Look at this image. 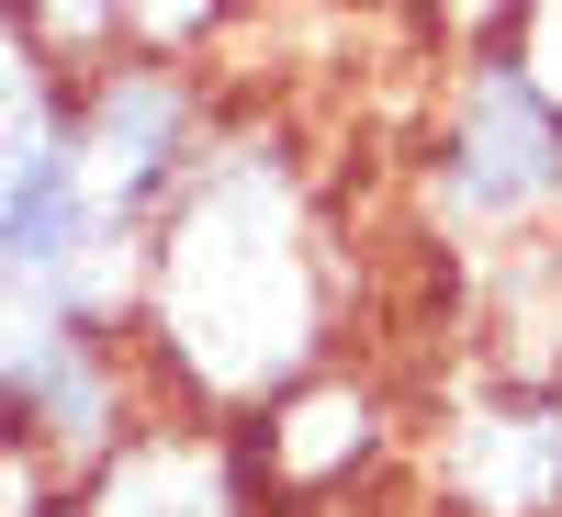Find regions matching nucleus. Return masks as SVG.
I'll use <instances>...</instances> for the list:
<instances>
[{
    "label": "nucleus",
    "instance_id": "nucleus-1",
    "mask_svg": "<svg viewBox=\"0 0 562 517\" xmlns=\"http://www.w3.org/2000/svg\"><path fill=\"white\" fill-rule=\"evenodd\" d=\"M135 360L180 416H248L338 360V259L281 135H214L135 248Z\"/></svg>",
    "mask_w": 562,
    "mask_h": 517
},
{
    "label": "nucleus",
    "instance_id": "nucleus-2",
    "mask_svg": "<svg viewBox=\"0 0 562 517\" xmlns=\"http://www.w3.org/2000/svg\"><path fill=\"white\" fill-rule=\"evenodd\" d=\"M439 214L450 237H529V225L562 214V124L529 102V79L495 57H461L450 79V113H439Z\"/></svg>",
    "mask_w": 562,
    "mask_h": 517
},
{
    "label": "nucleus",
    "instance_id": "nucleus-3",
    "mask_svg": "<svg viewBox=\"0 0 562 517\" xmlns=\"http://www.w3.org/2000/svg\"><path fill=\"white\" fill-rule=\"evenodd\" d=\"M428 495L450 517H562V383L484 371L428 428Z\"/></svg>",
    "mask_w": 562,
    "mask_h": 517
},
{
    "label": "nucleus",
    "instance_id": "nucleus-4",
    "mask_svg": "<svg viewBox=\"0 0 562 517\" xmlns=\"http://www.w3.org/2000/svg\"><path fill=\"white\" fill-rule=\"evenodd\" d=\"M237 439H248V473L270 495V517H293V506H326V495H349L383 473V450H394V405L371 371L349 360H315L304 383H281L270 405L237 416Z\"/></svg>",
    "mask_w": 562,
    "mask_h": 517
},
{
    "label": "nucleus",
    "instance_id": "nucleus-5",
    "mask_svg": "<svg viewBox=\"0 0 562 517\" xmlns=\"http://www.w3.org/2000/svg\"><path fill=\"white\" fill-rule=\"evenodd\" d=\"M68 517H270V495L248 473L237 416L147 405L90 473H68Z\"/></svg>",
    "mask_w": 562,
    "mask_h": 517
},
{
    "label": "nucleus",
    "instance_id": "nucleus-6",
    "mask_svg": "<svg viewBox=\"0 0 562 517\" xmlns=\"http://www.w3.org/2000/svg\"><path fill=\"white\" fill-rule=\"evenodd\" d=\"M495 57L518 68V79H529V102L562 124V0H529V12L495 34Z\"/></svg>",
    "mask_w": 562,
    "mask_h": 517
}]
</instances>
